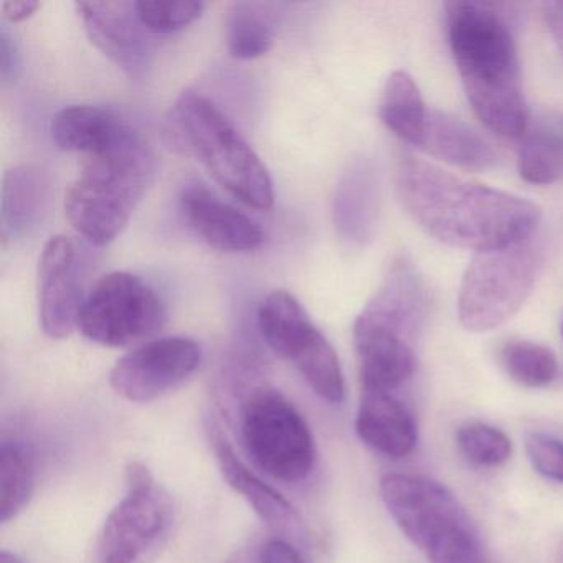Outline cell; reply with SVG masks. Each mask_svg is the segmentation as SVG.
<instances>
[{
    "instance_id": "1",
    "label": "cell",
    "mask_w": 563,
    "mask_h": 563,
    "mask_svg": "<svg viewBox=\"0 0 563 563\" xmlns=\"http://www.w3.org/2000/svg\"><path fill=\"white\" fill-rule=\"evenodd\" d=\"M397 189L405 209L428 235L476 253L527 242L542 216L522 197L461 179L411 156L398 163Z\"/></svg>"
},
{
    "instance_id": "2",
    "label": "cell",
    "mask_w": 563,
    "mask_h": 563,
    "mask_svg": "<svg viewBox=\"0 0 563 563\" xmlns=\"http://www.w3.org/2000/svg\"><path fill=\"white\" fill-rule=\"evenodd\" d=\"M446 18L451 52L474 113L493 133L522 137L530 113L506 19L484 2H450Z\"/></svg>"
},
{
    "instance_id": "3",
    "label": "cell",
    "mask_w": 563,
    "mask_h": 563,
    "mask_svg": "<svg viewBox=\"0 0 563 563\" xmlns=\"http://www.w3.org/2000/svg\"><path fill=\"white\" fill-rule=\"evenodd\" d=\"M154 176L153 147L131 126L117 143L81 161L65 194L68 222L91 245H110L126 229Z\"/></svg>"
},
{
    "instance_id": "4",
    "label": "cell",
    "mask_w": 563,
    "mask_h": 563,
    "mask_svg": "<svg viewBox=\"0 0 563 563\" xmlns=\"http://www.w3.org/2000/svg\"><path fill=\"white\" fill-rule=\"evenodd\" d=\"M169 124L177 146L196 157L227 192L252 209H272L275 190L268 169L210 98L184 91L170 110Z\"/></svg>"
},
{
    "instance_id": "5",
    "label": "cell",
    "mask_w": 563,
    "mask_h": 563,
    "mask_svg": "<svg viewBox=\"0 0 563 563\" xmlns=\"http://www.w3.org/2000/svg\"><path fill=\"white\" fill-rule=\"evenodd\" d=\"M382 500L428 563H484L479 530L443 484L411 474H387Z\"/></svg>"
},
{
    "instance_id": "6",
    "label": "cell",
    "mask_w": 563,
    "mask_h": 563,
    "mask_svg": "<svg viewBox=\"0 0 563 563\" xmlns=\"http://www.w3.org/2000/svg\"><path fill=\"white\" fill-rule=\"evenodd\" d=\"M539 266V252L529 240L477 253L464 273L457 298V316L463 328L487 332L506 324L526 305Z\"/></svg>"
},
{
    "instance_id": "7",
    "label": "cell",
    "mask_w": 563,
    "mask_h": 563,
    "mask_svg": "<svg viewBox=\"0 0 563 563\" xmlns=\"http://www.w3.org/2000/svg\"><path fill=\"white\" fill-rule=\"evenodd\" d=\"M128 493L111 510L98 543V563H151L167 545L176 526L170 494L144 464L126 473Z\"/></svg>"
},
{
    "instance_id": "8",
    "label": "cell",
    "mask_w": 563,
    "mask_h": 563,
    "mask_svg": "<svg viewBox=\"0 0 563 563\" xmlns=\"http://www.w3.org/2000/svg\"><path fill=\"white\" fill-rule=\"evenodd\" d=\"M258 329L268 347L295 365L316 395L334 405L344 400L338 354L295 296L282 289L269 292L258 308Z\"/></svg>"
},
{
    "instance_id": "9",
    "label": "cell",
    "mask_w": 563,
    "mask_h": 563,
    "mask_svg": "<svg viewBox=\"0 0 563 563\" xmlns=\"http://www.w3.org/2000/svg\"><path fill=\"white\" fill-rule=\"evenodd\" d=\"M242 434L250 456L275 479L298 483L314 467L311 430L295 405L279 391L262 388L246 400Z\"/></svg>"
},
{
    "instance_id": "10",
    "label": "cell",
    "mask_w": 563,
    "mask_h": 563,
    "mask_svg": "<svg viewBox=\"0 0 563 563\" xmlns=\"http://www.w3.org/2000/svg\"><path fill=\"white\" fill-rule=\"evenodd\" d=\"M166 322L157 292L128 272L104 275L93 286L78 316V329L88 341L104 347H128L153 338Z\"/></svg>"
},
{
    "instance_id": "11",
    "label": "cell",
    "mask_w": 563,
    "mask_h": 563,
    "mask_svg": "<svg viewBox=\"0 0 563 563\" xmlns=\"http://www.w3.org/2000/svg\"><path fill=\"white\" fill-rule=\"evenodd\" d=\"M420 329L368 302L354 325L362 388L391 391L417 371L413 339Z\"/></svg>"
},
{
    "instance_id": "12",
    "label": "cell",
    "mask_w": 563,
    "mask_h": 563,
    "mask_svg": "<svg viewBox=\"0 0 563 563\" xmlns=\"http://www.w3.org/2000/svg\"><path fill=\"white\" fill-rule=\"evenodd\" d=\"M202 362L199 344L189 338L146 342L117 362L110 375L113 390L137 404L157 400L196 374Z\"/></svg>"
},
{
    "instance_id": "13",
    "label": "cell",
    "mask_w": 563,
    "mask_h": 563,
    "mask_svg": "<svg viewBox=\"0 0 563 563\" xmlns=\"http://www.w3.org/2000/svg\"><path fill=\"white\" fill-rule=\"evenodd\" d=\"M84 301L77 246L68 236H52L38 260V316L45 335L68 338L78 329Z\"/></svg>"
},
{
    "instance_id": "14",
    "label": "cell",
    "mask_w": 563,
    "mask_h": 563,
    "mask_svg": "<svg viewBox=\"0 0 563 563\" xmlns=\"http://www.w3.org/2000/svg\"><path fill=\"white\" fill-rule=\"evenodd\" d=\"M78 15L91 44L130 78H141L150 65L151 44L131 2H77Z\"/></svg>"
},
{
    "instance_id": "15",
    "label": "cell",
    "mask_w": 563,
    "mask_h": 563,
    "mask_svg": "<svg viewBox=\"0 0 563 563\" xmlns=\"http://www.w3.org/2000/svg\"><path fill=\"white\" fill-rule=\"evenodd\" d=\"M180 209L190 229L220 252H253L265 242V233L255 220L200 184L184 187Z\"/></svg>"
},
{
    "instance_id": "16",
    "label": "cell",
    "mask_w": 563,
    "mask_h": 563,
    "mask_svg": "<svg viewBox=\"0 0 563 563\" xmlns=\"http://www.w3.org/2000/svg\"><path fill=\"white\" fill-rule=\"evenodd\" d=\"M355 430L367 446L391 460L413 453L418 443L413 413L387 390L362 388Z\"/></svg>"
},
{
    "instance_id": "17",
    "label": "cell",
    "mask_w": 563,
    "mask_h": 563,
    "mask_svg": "<svg viewBox=\"0 0 563 563\" xmlns=\"http://www.w3.org/2000/svg\"><path fill=\"white\" fill-rule=\"evenodd\" d=\"M213 443H216L217 461H219L220 471H222L227 483L235 493L242 494L243 499L262 517L263 522L279 532L301 536L302 519L298 510L282 494L276 493L273 487L256 477L236 457L223 438H216Z\"/></svg>"
},
{
    "instance_id": "18",
    "label": "cell",
    "mask_w": 563,
    "mask_h": 563,
    "mask_svg": "<svg viewBox=\"0 0 563 563\" xmlns=\"http://www.w3.org/2000/svg\"><path fill=\"white\" fill-rule=\"evenodd\" d=\"M130 128L114 111L87 104L64 108L52 118L51 124L55 146L84 157L107 150Z\"/></svg>"
},
{
    "instance_id": "19",
    "label": "cell",
    "mask_w": 563,
    "mask_h": 563,
    "mask_svg": "<svg viewBox=\"0 0 563 563\" xmlns=\"http://www.w3.org/2000/svg\"><path fill=\"white\" fill-rule=\"evenodd\" d=\"M420 150L464 169H487L499 161L493 144L476 130L441 111L430 110Z\"/></svg>"
},
{
    "instance_id": "20",
    "label": "cell",
    "mask_w": 563,
    "mask_h": 563,
    "mask_svg": "<svg viewBox=\"0 0 563 563\" xmlns=\"http://www.w3.org/2000/svg\"><path fill=\"white\" fill-rule=\"evenodd\" d=\"M378 113L382 123L398 140L420 147L430 110L424 107L420 90L410 75L398 70L388 77Z\"/></svg>"
},
{
    "instance_id": "21",
    "label": "cell",
    "mask_w": 563,
    "mask_h": 563,
    "mask_svg": "<svg viewBox=\"0 0 563 563\" xmlns=\"http://www.w3.org/2000/svg\"><path fill=\"white\" fill-rule=\"evenodd\" d=\"M45 202V183L29 166L8 170L2 186V239L22 235L38 219Z\"/></svg>"
},
{
    "instance_id": "22",
    "label": "cell",
    "mask_w": 563,
    "mask_h": 563,
    "mask_svg": "<svg viewBox=\"0 0 563 563\" xmlns=\"http://www.w3.org/2000/svg\"><path fill=\"white\" fill-rule=\"evenodd\" d=\"M517 163L526 183L547 186L563 179V117L527 130Z\"/></svg>"
},
{
    "instance_id": "23",
    "label": "cell",
    "mask_w": 563,
    "mask_h": 563,
    "mask_svg": "<svg viewBox=\"0 0 563 563\" xmlns=\"http://www.w3.org/2000/svg\"><path fill=\"white\" fill-rule=\"evenodd\" d=\"M377 180L367 164H358L345 177L339 194V223L351 239L365 240L377 220Z\"/></svg>"
},
{
    "instance_id": "24",
    "label": "cell",
    "mask_w": 563,
    "mask_h": 563,
    "mask_svg": "<svg viewBox=\"0 0 563 563\" xmlns=\"http://www.w3.org/2000/svg\"><path fill=\"white\" fill-rule=\"evenodd\" d=\"M275 27L272 19L260 5H232L227 19V47L239 60H255L272 51Z\"/></svg>"
},
{
    "instance_id": "25",
    "label": "cell",
    "mask_w": 563,
    "mask_h": 563,
    "mask_svg": "<svg viewBox=\"0 0 563 563\" xmlns=\"http://www.w3.org/2000/svg\"><path fill=\"white\" fill-rule=\"evenodd\" d=\"M34 493V464L24 446L5 441L0 450V520L22 512Z\"/></svg>"
},
{
    "instance_id": "26",
    "label": "cell",
    "mask_w": 563,
    "mask_h": 563,
    "mask_svg": "<svg viewBox=\"0 0 563 563\" xmlns=\"http://www.w3.org/2000/svg\"><path fill=\"white\" fill-rule=\"evenodd\" d=\"M500 364L517 384L529 388L547 387L559 375L555 352L532 341H510L500 351Z\"/></svg>"
},
{
    "instance_id": "27",
    "label": "cell",
    "mask_w": 563,
    "mask_h": 563,
    "mask_svg": "<svg viewBox=\"0 0 563 563\" xmlns=\"http://www.w3.org/2000/svg\"><path fill=\"white\" fill-rule=\"evenodd\" d=\"M134 8L150 34H173L194 24L206 5L194 0H141Z\"/></svg>"
},
{
    "instance_id": "28",
    "label": "cell",
    "mask_w": 563,
    "mask_h": 563,
    "mask_svg": "<svg viewBox=\"0 0 563 563\" xmlns=\"http://www.w3.org/2000/svg\"><path fill=\"white\" fill-rule=\"evenodd\" d=\"M461 453L479 466H500L512 454L509 437L499 428L484 423H471L460 428L456 434Z\"/></svg>"
},
{
    "instance_id": "29",
    "label": "cell",
    "mask_w": 563,
    "mask_h": 563,
    "mask_svg": "<svg viewBox=\"0 0 563 563\" xmlns=\"http://www.w3.org/2000/svg\"><path fill=\"white\" fill-rule=\"evenodd\" d=\"M526 450L537 473L547 479L563 483V441L545 433H530Z\"/></svg>"
},
{
    "instance_id": "30",
    "label": "cell",
    "mask_w": 563,
    "mask_h": 563,
    "mask_svg": "<svg viewBox=\"0 0 563 563\" xmlns=\"http://www.w3.org/2000/svg\"><path fill=\"white\" fill-rule=\"evenodd\" d=\"M263 563H306L298 550L292 549L285 540H272L262 552Z\"/></svg>"
},
{
    "instance_id": "31",
    "label": "cell",
    "mask_w": 563,
    "mask_h": 563,
    "mask_svg": "<svg viewBox=\"0 0 563 563\" xmlns=\"http://www.w3.org/2000/svg\"><path fill=\"white\" fill-rule=\"evenodd\" d=\"M41 2L37 0H8L2 4L5 19L12 24L27 21L29 18L35 14L41 9Z\"/></svg>"
},
{
    "instance_id": "32",
    "label": "cell",
    "mask_w": 563,
    "mask_h": 563,
    "mask_svg": "<svg viewBox=\"0 0 563 563\" xmlns=\"http://www.w3.org/2000/svg\"><path fill=\"white\" fill-rule=\"evenodd\" d=\"M545 21L550 35L563 55V2H549L545 4Z\"/></svg>"
},
{
    "instance_id": "33",
    "label": "cell",
    "mask_w": 563,
    "mask_h": 563,
    "mask_svg": "<svg viewBox=\"0 0 563 563\" xmlns=\"http://www.w3.org/2000/svg\"><path fill=\"white\" fill-rule=\"evenodd\" d=\"M0 563H24L21 559H19L15 553L8 552V550H2L0 553Z\"/></svg>"
},
{
    "instance_id": "34",
    "label": "cell",
    "mask_w": 563,
    "mask_h": 563,
    "mask_svg": "<svg viewBox=\"0 0 563 563\" xmlns=\"http://www.w3.org/2000/svg\"><path fill=\"white\" fill-rule=\"evenodd\" d=\"M560 329H562V335H563V318H562V325H560Z\"/></svg>"
}]
</instances>
